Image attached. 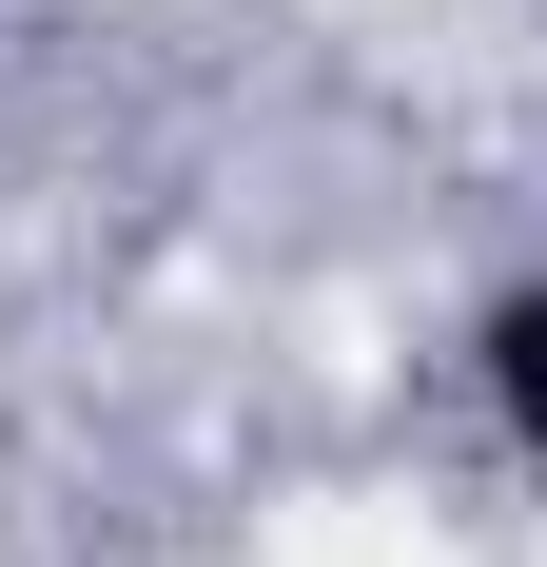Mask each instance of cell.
I'll return each mask as SVG.
<instances>
[{
  "instance_id": "obj_1",
  "label": "cell",
  "mask_w": 547,
  "mask_h": 567,
  "mask_svg": "<svg viewBox=\"0 0 547 567\" xmlns=\"http://www.w3.org/2000/svg\"><path fill=\"white\" fill-rule=\"evenodd\" d=\"M469 411H489V451L547 489V275H489V293H469Z\"/></svg>"
}]
</instances>
